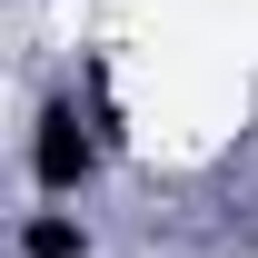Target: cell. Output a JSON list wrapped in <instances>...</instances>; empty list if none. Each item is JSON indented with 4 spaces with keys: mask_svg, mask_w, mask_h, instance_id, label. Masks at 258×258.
<instances>
[{
    "mask_svg": "<svg viewBox=\"0 0 258 258\" xmlns=\"http://www.w3.org/2000/svg\"><path fill=\"white\" fill-rule=\"evenodd\" d=\"M90 169H99V139L80 129V109H70V99H50V109H40V139H30V179H40L50 199H70Z\"/></svg>",
    "mask_w": 258,
    "mask_h": 258,
    "instance_id": "6da1fadb",
    "label": "cell"
},
{
    "mask_svg": "<svg viewBox=\"0 0 258 258\" xmlns=\"http://www.w3.org/2000/svg\"><path fill=\"white\" fill-rule=\"evenodd\" d=\"M20 248H30V258H80V228H70V219H30Z\"/></svg>",
    "mask_w": 258,
    "mask_h": 258,
    "instance_id": "7a4b0ae2",
    "label": "cell"
}]
</instances>
